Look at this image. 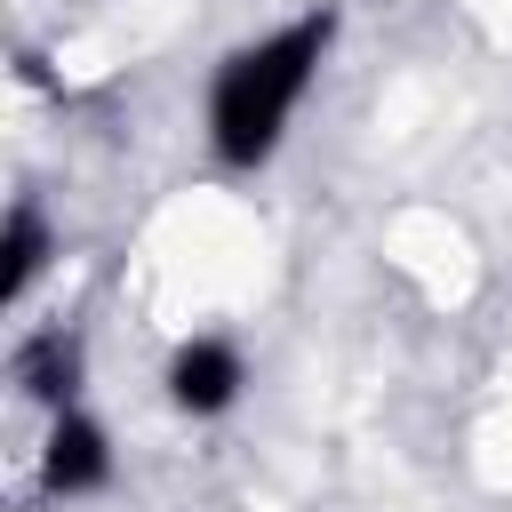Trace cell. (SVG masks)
I'll use <instances>...</instances> for the list:
<instances>
[{
    "instance_id": "obj_1",
    "label": "cell",
    "mask_w": 512,
    "mask_h": 512,
    "mask_svg": "<svg viewBox=\"0 0 512 512\" xmlns=\"http://www.w3.org/2000/svg\"><path fill=\"white\" fill-rule=\"evenodd\" d=\"M328 32H336L328 16H304V24L256 40V48H240V56L224 64L216 104H208V128H216V152H224V160L256 168V160L280 144V128H288V112H296V96H304Z\"/></svg>"
},
{
    "instance_id": "obj_2",
    "label": "cell",
    "mask_w": 512,
    "mask_h": 512,
    "mask_svg": "<svg viewBox=\"0 0 512 512\" xmlns=\"http://www.w3.org/2000/svg\"><path fill=\"white\" fill-rule=\"evenodd\" d=\"M40 472H48V488H56V496L104 488V472H112V456H104V432H96L88 416H56V432H48V456H40Z\"/></svg>"
},
{
    "instance_id": "obj_3",
    "label": "cell",
    "mask_w": 512,
    "mask_h": 512,
    "mask_svg": "<svg viewBox=\"0 0 512 512\" xmlns=\"http://www.w3.org/2000/svg\"><path fill=\"white\" fill-rule=\"evenodd\" d=\"M168 384H176V400H184L192 416H216V408H232V392H240V352H232V344H184L176 368H168Z\"/></svg>"
},
{
    "instance_id": "obj_4",
    "label": "cell",
    "mask_w": 512,
    "mask_h": 512,
    "mask_svg": "<svg viewBox=\"0 0 512 512\" xmlns=\"http://www.w3.org/2000/svg\"><path fill=\"white\" fill-rule=\"evenodd\" d=\"M72 376H80V344H72V336H32V344L16 352V384H24L32 400H64Z\"/></svg>"
},
{
    "instance_id": "obj_5",
    "label": "cell",
    "mask_w": 512,
    "mask_h": 512,
    "mask_svg": "<svg viewBox=\"0 0 512 512\" xmlns=\"http://www.w3.org/2000/svg\"><path fill=\"white\" fill-rule=\"evenodd\" d=\"M40 256H48V232H40L32 208H16V216H8V272H0V296H24L32 272H40Z\"/></svg>"
}]
</instances>
